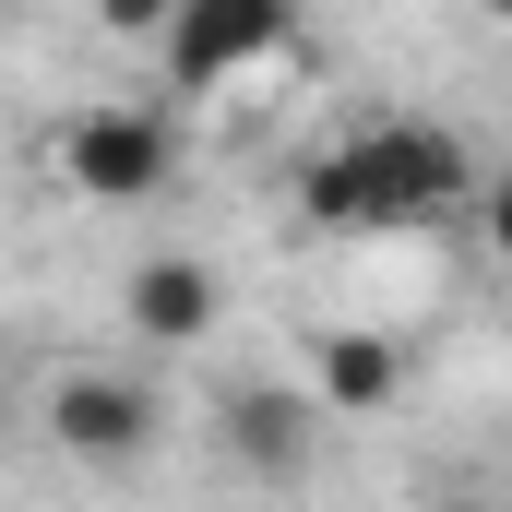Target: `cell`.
Returning <instances> with one entry per match:
<instances>
[{
  "label": "cell",
  "instance_id": "obj_1",
  "mask_svg": "<svg viewBox=\"0 0 512 512\" xmlns=\"http://www.w3.org/2000/svg\"><path fill=\"white\" fill-rule=\"evenodd\" d=\"M298 215L334 239H417L441 215H477V155L441 120H358L298 167Z\"/></svg>",
  "mask_w": 512,
  "mask_h": 512
},
{
  "label": "cell",
  "instance_id": "obj_2",
  "mask_svg": "<svg viewBox=\"0 0 512 512\" xmlns=\"http://www.w3.org/2000/svg\"><path fill=\"white\" fill-rule=\"evenodd\" d=\"M286 36H298V0H179V12H167L143 48H155L167 108H191V96L251 84L262 60H286Z\"/></svg>",
  "mask_w": 512,
  "mask_h": 512
},
{
  "label": "cell",
  "instance_id": "obj_3",
  "mask_svg": "<svg viewBox=\"0 0 512 512\" xmlns=\"http://www.w3.org/2000/svg\"><path fill=\"white\" fill-rule=\"evenodd\" d=\"M48 155H60L72 203H155L179 167V120H167V96H84Z\"/></svg>",
  "mask_w": 512,
  "mask_h": 512
},
{
  "label": "cell",
  "instance_id": "obj_4",
  "mask_svg": "<svg viewBox=\"0 0 512 512\" xmlns=\"http://www.w3.org/2000/svg\"><path fill=\"white\" fill-rule=\"evenodd\" d=\"M155 429H167V405H155V382H131V370H60L48 382V441L72 465H96V477L143 465Z\"/></svg>",
  "mask_w": 512,
  "mask_h": 512
},
{
  "label": "cell",
  "instance_id": "obj_5",
  "mask_svg": "<svg viewBox=\"0 0 512 512\" xmlns=\"http://www.w3.org/2000/svg\"><path fill=\"white\" fill-rule=\"evenodd\" d=\"M227 465L262 477V489H286L298 465H310V441H322V393L310 382H227Z\"/></svg>",
  "mask_w": 512,
  "mask_h": 512
},
{
  "label": "cell",
  "instance_id": "obj_6",
  "mask_svg": "<svg viewBox=\"0 0 512 512\" xmlns=\"http://www.w3.org/2000/svg\"><path fill=\"white\" fill-rule=\"evenodd\" d=\"M310 393H322V417H382L405 393V346L393 334H322L310 346Z\"/></svg>",
  "mask_w": 512,
  "mask_h": 512
},
{
  "label": "cell",
  "instance_id": "obj_7",
  "mask_svg": "<svg viewBox=\"0 0 512 512\" xmlns=\"http://www.w3.org/2000/svg\"><path fill=\"white\" fill-rule=\"evenodd\" d=\"M131 334L143 346H203L215 334V274L203 262H143L131 274Z\"/></svg>",
  "mask_w": 512,
  "mask_h": 512
},
{
  "label": "cell",
  "instance_id": "obj_8",
  "mask_svg": "<svg viewBox=\"0 0 512 512\" xmlns=\"http://www.w3.org/2000/svg\"><path fill=\"white\" fill-rule=\"evenodd\" d=\"M477 239L512 262V167H489V179H477Z\"/></svg>",
  "mask_w": 512,
  "mask_h": 512
},
{
  "label": "cell",
  "instance_id": "obj_9",
  "mask_svg": "<svg viewBox=\"0 0 512 512\" xmlns=\"http://www.w3.org/2000/svg\"><path fill=\"white\" fill-rule=\"evenodd\" d=\"M96 12H108V24H120V36H155V24H167V12H179V0H96Z\"/></svg>",
  "mask_w": 512,
  "mask_h": 512
},
{
  "label": "cell",
  "instance_id": "obj_10",
  "mask_svg": "<svg viewBox=\"0 0 512 512\" xmlns=\"http://www.w3.org/2000/svg\"><path fill=\"white\" fill-rule=\"evenodd\" d=\"M477 12H489V24H512V0H477Z\"/></svg>",
  "mask_w": 512,
  "mask_h": 512
},
{
  "label": "cell",
  "instance_id": "obj_11",
  "mask_svg": "<svg viewBox=\"0 0 512 512\" xmlns=\"http://www.w3.org/2000/svg\"><path fill=\"white\" fill-rule=\"evenodd\" d=\"M453 512H489V501H453Z\"/></svg>",
  "mask_w": 512,
  "mask_h": 512
},
{
  "label": "cell",
  "instance_id": "obj_12",
  "mask_svg": "<svg viewBox=\"0 0 512 512\" xmlns=\"http://www.w3.org/2000/svg\"><path fill=\"white\" fill-rule=\"evenodd\" d=\"M0 12H24V0H0Z\"/></svg>",
  "mask_w": 512,
  "mask_h": 512
}]
</instances>
